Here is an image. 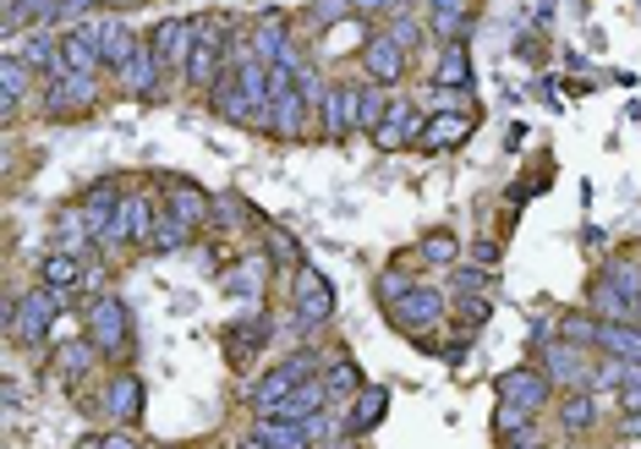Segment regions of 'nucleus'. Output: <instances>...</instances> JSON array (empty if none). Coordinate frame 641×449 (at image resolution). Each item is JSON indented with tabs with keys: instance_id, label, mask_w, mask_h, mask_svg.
Returning a JSON list of instances; mask_svg holds the SVG:
<instances>
[{
	"instance_id": "1",
	"label": "nucleus",
	"mask_w": 641,
	"mask_h": 449,
	"mask_svg": "<svg viewBox=\"0 0 641 449\" xmlns=\"http://www.w3.org/2000/svg\"><path fill=\"white\" fill-rule=\"evenodd\" d=\"M83 329H88V345H94L99 356H121V351H127V340H132L127 301L110 297V291L88 297V307H83Z\"/></svg>"
},
{
	"instance_id": "2",
	"label": "nucleus",
	"mask_w": 641,
	"mask_h": 449,
	"mask_svg": "<svg viewBox=\"0 0 641 449\" xmlns=\"http://www.w3.org/2000/svg\"><path fill=\"white\" fill-rule=\"evenodd\" d=\"M220 77H225V28L214 17H197V39H192V55H186V83L214 88Z\"/></svg>"
},
{
	"instance_id": "3",
	"label": "nucleus",
	"mask_w": 641,
	"mask_h": 449,
	"mask_svg": "<svg viewBox=\"0 0 641 449\" xmlns=\"http://www.w3.org/2000/svg\"><path fill=\"white\" fill-rule=\"evenodd\" d=\"M384 312H389L400 329H412V334H417V329H434V323L445 318V291H439V286L412 280V286H406L395 301H384Z\"/></svg>"
},
{
	"instance_id": "4",
	"label": "nucleus",
	"mask_w": 641,
	"mask_h": 449,
	"mask_svg": "<svg viewBox=\"0 0 641 449\" xmlns=\"http://www.w3.org/2000/svg\"><path fill=\"white\" fill-rule=\"evenodd\" d=\"M291 301H297V323L302 329H319V323H329V312H334V291H329V280H323L313 264H297Z\"/></svg>"
},
{
	"instance_id": "5",
	"label": "nucleus",
	"mask_w": 641,
	"mask_h": 449,
	"mask_svg": "<svg viewBox=\"0 0 641 449\" xmlns=\"http://www.w3.org/2000/svg\"><path fill=\"white\" fill-rule=\"evenodd\" d=\"M55 312H61V291L39 280V291H28V297L11 307V334L17 340H44L55 329Z\"/></svg>"
},
{
	"instance_id": "6",
	"label": "nucleus",
	"mask_w": 641,
	"mask_h": 449,
	"mask_svg": "<svg viewBox=\"0 0 641 449\" xmlns=\"http://www.w3.org/2000/svg\"><path fill=\"white\" fill-rule=\"evenodd\" d=\"M192 39H197V22H154L149 33V55L164 77L170 72H186V55H192Z\"/></svg>"
},
{
	"instance_id": "7",
	"label": "nucleus",
	"mask_w": 641,
	"mask_h": 449,
	"mask_svg": "<svg viewBox=\"0 0 641 449\" xmlns=\"http://www.w3.org/2000/svg\"><path fill=\"white\" fill-rule=\"evenodd\" d=\"M543 373H548V384H565V389H587L592 384V362L570 340H548L543 345Z\"/></svg>"
},
{
	"instance_id": "8",
	"label": "nucleus",
	"mask_w": 641,
	"mask_h": 449,
	"mask_svg": "<svg viewBox=\"0 0 641 449\" xmlns=\"http://www.w3.org/2000/svg\"><path fill=\"white\" fill-rule=\"evenodd\" d=\"M319 116H323V138H345L356 121H362V88H345V83H329L319 99Z\"/></svg>"
},
{
	"instance_id": "9",
	"label": "nucleus",
	"mask_w": 641,
	"mask_h": 449,
	"mask_svg": "<svg viewBox=\"0 0 641 449\" xmlns=\"http://www.w3.org/2000/svg\"><path fill=\"white\" fill-rule=\"evenodd\" d=\"M94 77H77V72H66V77H55L50 88H44V110L55 116V121H72V116H83V110H94Z\"/></svg>"
},
{
	"instance_id": "10",
	"label": "nucleus",
	"mask_w": 641,
	"mask_h": 449,
	"mask_svg": "<svg viewBox=\"0 0 641 449\" xmlns=\"http://www.w3.org/2000/svg\"><path fill=\"white\" fill-rule=\"evenodd\" d=\"M362 72H367L378 88H389V83L406 77V50H400L389 33H367V44H362Z\"/></svg>"
},
{
	"instance_id": "11",
	"label": "nucleus",
	"mask_w": 641,
	"mask_h": 449,
	"mask_svg": "<svg viewBox=\"0 0 641 449\" xmlns=\"http://www.w3.org/2000/svg\"><path fill=\"white\" fill-rule=\"evenodd\" d=\"M423 127H428V116L417 110V105H389V116L373 127V143L389 153V149H412L417 138H423Z\"/></svg>"
},
{
	"instance_id": "12",
	"label": "nucleus",
	"mask_w": 641,
	"mask_h": 449,
	"mask_svg": "<svg viewBox=\"0 0 641 449\" xmlns=\"http://www.w3.org/2000/svg\"><path fill=\"white\" fill-rule=\"evenodd\" d=\"M61 66L66 72H77V77H94V72H105V55H99V28H72V33H61Z\"/></svg>"
},
{
	"instance_id": "13",
	"label": "nucleus",
	"mask_w": 641,
	"mask_h": 449,
	"mask_svg": "<svg viewBox=\"0 0 641 449\" xmlns=\"http://www.w3.org/2000/svg\"><path fill=\"white\" fill-rule=\"evenodd\" d=\"M548 373H532V367H515V373H504L499 378V400H510V406H521V411H543L548 406Z\"/></svg>"
},
{
	"instance_id": "14",
	"label": "nucleus",
	"mask_w": 641,
	"mask_h": 449,
	"mask_svg": "<svg viewBox=\"0 0 641 449\" xmlns=\"http://www.w3.org/2000/svg\"><path fill=\"white\" fill-rule=\"evenodd\" d=\"M308 378H313V362H308V356H291V362H280L275 373H264V384H258V395H253V400H258V411L280 406V400H286L297 384H308Z\"/></svg>"
},
{
	"instance_id": "15",
	"label": "nucleus",
	"mask_w": 641,
	"mask_h": 449,
	"mask_svg": "<svg viewBox=\"0 0 641 449\" xmlns=\"http://www.w3.org/2000/svg\"><path fill=\"white\" fill-rule=\"evenodd\" d=\"M323 400H329V389H323V378L313 373L308 384H297V389H291V395H286L280 406H269L264 417H286V423H313V417L323 411Z\"/></svg>"
},
{
	"instance_id": "16",
	"label": "nucleus",
	"mask_w": 641,
	"mask_h": 449,
	"mask_svg": "<svg viewBox=\"0 0 641 449\" xmlns=\"http://www.w3.org/2000/svg\"><path fill=\"white\" fill-rule=\"evenodd\" d=\"M467 138H472V116H467V110H439V116L423 127L417 149L439 153V149H456V143H467Z\"/></svg>"
},
{
	"instance_id": "17",
	"label": "nucleus",
	"mask_w": 641,
	"mask_h": 449,
	"mask_svg": "<svg viewBox=\"0 0 641 449\" xmlns=\"http://www.w3.org/2000/svg\"><path fill=\"white\" fill-rule=\"evenodd\" d=\"M22 66H33L44 83L66 77V66H61V39H50V33H28V39H22Z\"/></svg>"
},
{
	"instance_id": "18",
	"label": "nucleus",
	"mask_w": 641,
	"mask_h": 449,
	"mask_svg": "<svg viewBox=\"0 0 641 449\" xmlns=\"http://www.w3.org/2000/svg\"><path fill=\"white\" fill-rule=\"evenodd\" d=\"M258 439L269 449H313V423H286V417H264L258 423Z\"/></svg>"
},
{
	"instance_id": "19",
	"label": "nucleus",
	"mask_w": 641,
	"mask_h": 449,
	"mask_svg": "<svg viewBox=\"0 0 641 449\" xmlns=\"http://www.w3.org/2000/svg\"><path fill=\"white\" fill-rule=\"evenodd\" d=\"M138 50H143V39H138L132 28H121V22H99V55H105V66L121 72Z\"/></svg>"
},
{
	"instance_id": "20",
	"label": "nucleus",
	"mask_w": 641,
	"mask_h": 449,
	"mask_svg": "<svg viewBox=\"0 0 641 449\" xmlns=\"http://www.w3.org/2000/svg\"><path fill=\"white\" fill-rule=\"evenodd\" d=\"M467 83H472V55H467V44H461V39H450V44L439 50L434 88H467Z\"/></svg>"
},
{
	"instance_id": "21",
	"label": "nucleus",
	"mask_w": 641,
	"mask_h": 449,
	"mask_svg": "<svg viewBox=\"0 0 641 449\" xmlns=\"http://www.w3.org/2000/svg\"><path fill=\"white\" fill-rule=\"evenodd\" d=\"M105 411H110V423H138V411H143V384H138L132 373H121V378H110V395H105Z\"/></svg>"
},
{
	"instance_id": "22",
	"label": "nucleus",
	"mask_w": 641,
	"mask_h": 449,
	"mask_svg": "<svg viewBox=\"0 0 641 449\" xmlns=\"http://www.w3.org/2000/svg\"><path fill=\"white\" fill-rule=\"evenodd\" d=\"M467 22H472V0H428V28H434L445 44L461 39Z\"/></svg>"
},
{
	"instance_id": "23",
	"label": "nucleus",
	"mask_w": 641,
	"mask_h": 449,
	"mask_svg": "<svg viewBox=\"0 0 641 449\" xmlns=\"http://www.w3.org/2000/svg\"><path fill=\"white\" fill-rule=\"evenodd\" d=\"M121 83H127V94H138V99H154V94H160V66H154V55H149V39H143V50L121 66Z\"/></svg>"
},
{
	"instance_id": "24",
	"label": "nucleus",
	"mask_w": 641,
	"mask_h": 449,
	"mask_svg": "<svg viewBox=\"0 0 641 449\" xmlns=\"http://www.w3.org/2000/svg\"><path fill=\"white\" fill-rule=\"evenodd\" d=\"M209 105H214L225 121H253V105H247V94H242V77H236V72H225V77L209 88Z\"/></svg>"
},
{
	"instance_id": "25",
	"label": "nucleus",
	"mask_w": 641,
	"mask_h": 449,
	"mask_svg": "<svg viewBox=\"0 0 641 449\" xmlns=\"http://www.w3.org/2000/svg\"><path fill=\"white\" fill-rule=\"evenodd\" d=\"M389 411V389L384 384H367V389H356V406H351V434H367V428H378V417Z\"/></svg>"
},
{
	"instance_id": "26",
	"label": "nucleus",
	"mask_w": 641,
	"mask_h": 449,
	"mask_svg": "<svg viewBox=\"0 0 641 449\" xmlns=\"http://www.w3.org/2000/svg\"><path fill=\"white\" fill-rule=\"evenodd\" d=\"M598 345H603L609 356H631V362H641V329L637 323H609V318H598Z\"/></svg>"
},
{
	"instance_id": "27",
	"label": "nucleus",
	"mask_w": 641,
	"mask_h": 449,
	"mask_svg": "<svg viewBox=\"0 0 641 449\" xmlns=\"http://www.w3.org/2000/svg\"><path fill=\"white\" fill-rule=\"evenodd\" d=\"M39 280L55 286V291H72V286L83 280V258H77V253H50V258L39 264Z\"/></svg>"
},
{
	"instance_id": "28",
	"label": "nucleus",
	"mask_w": 641,
	"mask_h": 449,
	"mask_svg": "<svg viewBox=\"0 0 641 449\" xmlns=\"http://www.w3.org/2000/svg\"><path fill=\"white\" fill-rule=\"evenodd\" d=\"M164 209H170V214H175L181 225H192V231H197V225L209 220V197H203L197 186H175V192L164 197Z\"/></svg>"
},
{
	"instance_id": "29",
	"label": "nucleus",
	"mask_w": 641,
	"mask_h": 449,
	"mask_svg": "<svg viewBox=\"0 0 641 449\" xmlns=\"http://www.w3.org/2000/svg\"><path fill=\"white\" fill-rule=\"evenodd\" d=\"M22 94H28V66H22V61H6V66H0V110L17 116Z\"/></svg>"
},
{
	"instance_id": "30",
	"label": "nucleus",
	"mask_w": 641,
	"mask_h": 449,
	"mask_svg": "<svg viewBox=\"0 0 641 449\" xmlns=\"http://www.w3.org/2000/svg\"><path fill=\"white\" fill-rule=\"evenodd\" d=\"M225 291H231V297H258V291H264V258L236 264V269L225 275Z\"/></svg>"
},
{
	"instance_id": "31",
	"label": "nucleus",
	"mask_w": 641,
	"mask_h": 449,
	"mask_svg": "<svg viewBox=\"0 0 641 449\" xmlns=\"http://www.w3.org/2000/svg\"><path fill=\"white\" fill-rule=\"evenodd\" d=\"M264 340H269V318L258 312V318H247V323H236V329H231V356L242 362V356H247V345H264Z\"/></svg>"
},
{
	"instance_id": "32",
	"label": "nucleus",
	"mask_w": 641,
	"mask_h": 449,
	"mask_svg": "<svg viewBox=\"0 0 641 449\" xmlns=\"http://www.w3.org/2000/svg\"><path fill=\"white\" fill-rule=\"evenodd\" d=\"M323 389H329V395H351V389H362V378H356V367H351L345 356H334V362L323 367Z\"/></svg>"
},
{
	"instance_id": "33",
	"label": "nucleus",
	"mask_w": 641,
	"mask_h": 449,
	"mask_svg": "<svg viewBox=\"0 0 641 449\" xmlns=\"http://www.w3.org/2000/svg\"><path fill=\"white\" fill-rule=\"evenodd\" d=\"M559 417H565L570 434H581V428H592V400H587L581 389H570V395L559 400Z\"/></svg>"
},
{
	"instance_id": "34",
	"label": "nucleus",
	"mask_w": 641,
	"mask_h": 449,
	"mask_svg": "<svg viewBox=\"0 0 641 449\" xmlns=\"http://www.w3.org/2000/svg\"><path fill=\"white\" fill-rule=\"evenodd\" d=\"M384 33H389V39H395V44H400V50L412 55V50H417V39H423V22L400 11V17H389V28H384Z\"/></svg>"
},
{
	"instance_id": "35",
	"label": "nucleus",
	"mask_w": 641,
	"mask_h": 449,
	"mask_svg": "<svg viewBox=\"0 0 641 449\" xmlns=\"http://www.w3.org/2000/svg\"><path fill=\"white\" fill-rule=\"evenodd\" d=\"M384 116H389V99H384V88H378V83H373V88H362V121H356V127H378Z\"/></svg>"
},
{
	"instance_id": "36",
	"label": "nucleus",
	"mask_w": 641,
	"mask_h": 449,
	"mask_svg": "<svg viewBox=\"0 0 641 449\" xmlns=\"http://www.w3.org/2000/svg\"><path fill=\"white\" fill-rule=\"evenodd\" d=\"M526 423H532V411H521V406H510V400H499V411H493V428L510 439V434H526Z\"/></svg>"
},
{
	"instance_id": "37",
	"label": "nucleus",
	"mask_w": 641,
	"mask_h": 449,
	"mask_svg": "<svg viewBox=\"0 0 641 449\" xmlns=\"http://www.w3.org/2000/svg\"><path fill=\"white\" fill-rule=\"evenodd\" d=\"M55 11H61V0H6L11 22H22V17H55Z\"/></svg>"
},
{
	"instance_id": "38",
	"label": "nucleus",
	"mask_w": 641,
	"mask_h": 449,
	"mask_svg": "<svg viewBox=\"0 0 641 449\" xmlns=\"http://www.w3.org/2000/svg\"><path fill=\"white\" fill-rule=\"evenodd\" d=\"M423 258H428V264H456V236H450V231L428 236V242H423Z\"/></svg>"
},
{
	"instance_id": "39",
	"label": "nucleus",
	"mask_w": 641,
	"mask_h": 449,
	"mask_svg": "<svg viewBox=\"0 0 641 449\" xmlns=\"http://www.w3.org/2000/svg\"><path fill=\"white\" fill-rule=\"evenodd\" d=\"M406 286H412L406 275H384V280H378V301H395L400 291H406Z\"/></svg>"
},
{
	"instance_id": "40",
	"label": "nucleus",
	"mask_w": 641,
	"mask_h": 449,
	"mask_svg": "<svg viewBox=\"0 0 641 449\" xmlns=\"http://www.w3.org/2000/svg\"><path fill=\"white\" fill-rule=\"evenodd\" d=\"M620 400H626V411H641V367L631 384H620Z\"/></svg>"
},
{
	"instance_id": "41",
	"label": "nucleus",
	"mask_w": 641,
	"mask_h": 449,
	"mask_svg": "<svg viewBox=\"0 0 641 449\" xmlns=\"http://www.w3.org/2000/svg\"><path fill=\"white\" fill-rule=\"evenodd\" d=\"M88 6H99V0H61V11H55V17H83Z\"/></svg>"
},
{
	"instance_id": "42",
	"label": "nucleus",
	"mask_w": 641,
	"mask_h": 449,
	"mask_svg": "<svg viewBox=\"0 0 641 449\" xmlns=\"http://www.w3.org/2000/svg\"><path fill=\"white\" fill-rule=\"evenodd\" d=\"M356 11H395V0H351Z\"/></svg>"
},
{
	"instance_id": "43",
	"label": "nucleus",
	"mask_w": 641,
	"mask_h": 449,
	"mask_svg": "<svg viewBox=\"0 0 641 449\" xmlns=\"http://www.w3.org/2000/svg\"><path fill=\"white\" fill-rule=\"evenodd\" d=\"M99 445H105V449H138L132 439H127V434H110V439H99Z\"/></svg>"
},
{
	"instance_id": "44",
	"label": "nucleus",
	"mask_w": 641,
	"mask_h": 449,
	"mask_svg": "<svg viewBox=\"0 0 641 449\" xmlns=\"http://www.w3.org/2000/svg\"><path fill=\"white\" fill-rule=\"evenodd\" d=\"M105 11H132V6H143V0H99Z\"/></svg>"
},
{
	"instance_id": "45",
	"label": "nucleus",
	"mask_w": 641,
	"mask_h": 449,
	"mask_svg": "<svg viewBox=\"0 0 641 449\" xmlns=\"http://www.w3.org/2000/svg\"><path fill=\"white\" fill-rule=\"evenodd\" d=\"M631 439H641V411H631V428H626Z\"/></svg>"
},
{
	"instance_id": "46",
	"label": "nucleus",
	"mask_w": 641,
	"mask_h": 449,
	"mask_svg": "<svg viewBox=\"0 0 641 449\" xmlns=\"http://www.w3.org/2000/svg\"><path fill=\"white\" fill-rule=\"evenodd\" d=\"M236 449H269V445H264V439L253 434V439H242V445H236Z\"/></svg>"
}]
</instances>
